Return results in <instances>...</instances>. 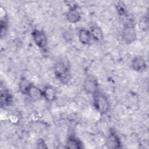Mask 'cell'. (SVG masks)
I'll return each mask as SVG.
<instances>
[{"label": "cell", "mask_w": 149, "mask_h": 149, "mask_svg": "<svg viewBox=\"0 0 149 149\" xmlns=\"http://www.w3.org/2000/svg\"><path fill=\"white\" fill-rule=\"evenodd\" d=\"M31 85V84L26 79H23L19 83L20 90L23 94H27Z\"/></svg>", "instance_id": "9a60e30c"}, {"label": "cell", "mask_w": 149, "mask_h": 149, "mask_svg": "<svg viewBox=\"0 0 149 149\" xmlns=\"http://www.w3.org/2000/svg\"><path fill=\"white\" fill-rule=\"evenodd\" d=\"M92 37L89 31L85 29H81L79 31V40L83 44L88 45L91 43Z\"/></svg>", "instance_id": "52a82bcc"}, {"label": "cell", "mask_w": 149, "mask_h": 149, "mask_svg": "<svg viewBox=\"0 0 149 149\" xmlns=\"http://www.w3.org/2000/svg\"><path fill=\"white\" fill-rule=\"evenodd\" d=\"M106 146L108 148H118L120 147V141L118 136L111 132L106 139Z\"/></svg>", "instance_id": "8992f818"}, {"label": "cell", "mask_w": 149, "mask_h": 149, "mask_svg": "<svg viewBox=\"0 0 149 149\" xmlns=\"http://www.w3.org/2000/svg\"><path fill=\"white\" fill-rule=\"evenodd\" d=\"M91 35L92 38L95 41H101L103 38V33L101 28L98 27H92L91 31Z\"/></svg>", "instance_id": "5bb4252c"}, {"label": "cell", "mask_w": 149, "mask_h": 149, "mask_svg": "<svg viewBox=\"0 0 149 149\" xmlns=\"http://www.w3.org/2000/svg\"><path fill=\"white\" fill-rule=\"evenodd\" d=\"M84 89L89 94H94L98 91V84L93 76H88L86 78L84 84Z\"/></svg>", "instance_id": "5b68a950"}, {"label": "cell", "mask_w": 149, "mask_h": 149, "mask_svg": "<svg viewBox=\"0 0 149 149\" xmlns=\"http://www.w3.org/2000/svg\"><path fill=\"white\" fill-rule=\"evenodd\" d=\"M67 147L69 148H81L83 147L81 142L75 137H70L66 142Z\"/></svg>", "instance_id": "4fadbf2b"}, {"label": "cell", "mask_w": 149, "mask_h": 149, "mask_svg": "<svg viewBox=\"0 0 149 149\" xmlns=\"http://www.w3.org/2000/svg\"><path fill=\"white\" fill-rule=\"evenodd\" d=\"M55 75L62 82H67L69 77V69L67 64L63 62H59L55 65Z\"/></svg>", "instance_id": "7a4b0ae2"}, {"label": "cell", "mask_w": 149, "mask_h": 149, "mask_svg": "<svg viewBox=\"0 0 149 149\" xmlns=\"http://www.w3.org/2000/svg\"><path fill=\"white\" fill-rule=\"evenodd\" d=\"M27 94L33 100H38L43 97V92L33 85L30 86Z\"/></svg>", "instance_id": "9c48e42d"}, {"label": "cell", "mask_w": 149, "mask_h": 149, "mask_svg": "<svg viewBox=\"0 0 149 149\" xmlns=\"http://www.w3.org/2000/svg\"><path fill=\"white\" fill-rule=\"evenodd\" d=\"M132 66L134 70L140 72L145 69L146 64L143 58L141 56H137L132 61Z\"/></svg>", "instance_id": "ba28073f"}, {"label": "cell", "mask_w": 149, "mask_h": 149, "mask_svg": "<svg viewBox=\"0 0 149 149\" xmlns=\"http://www.w3.org/2000/svg\"><path fill=\"white\" fill-rule=\"evenodd\" d=\"M42 92H43V97L48 101H52L56 98V91L54 88L51 87H46Z\"/></svg>", "instance_id": "7c38bea8"}, {"label": "cell", "mask_w": 149, "mask_h": 149, "mask_svg": "<svg viewBox=\"0 0 149 149\" xmlns=\"http://www.w3.org/2000/svg\"><path fill=\"white\" fill-rule=\"evenodd\" d=\"M93 103L96 110L101 113H105L109 110V102L107 97L102 93L97 91L94 94Z\"/></svg>", "instance_id": "6da1fadb"}, {"label": "cell", "mask_w": 149, "mask_h": 149, "mask_svg": "<svg viewBox=\"0 0 149 149\" xmlns=\"http://www.w3.org/2000/svg\"><path fill=\"white\" fill-rule=\"evenodd\" d=\"M80 15L78 10L75 8H70L67 13V19L70 23H75L80 20Z\"/></svg>", "instance_id": "30bf717a"}, {"label": "cell", "mask_w": 149, "mask_h": 149, "mask_svg": "<svg viewBox=\"0 0 149 149\" xmlns=\"http://www.w3.org/2000/svg\"><path fill=\"white\" fill-rule=\"evenodd\" d=\"M122 36L124 40L128 43H131L135 40L136 37V31L131 23H126L122 32Z\"/></svg>", "instance_id": "277c9868"}, {"label": "cell", "mask_w": 149, "mask_h": 149, "mask_svg": "<svg viewBox=\"0 0 149 149\" xmlns=\"http://www.w3.org/2000/svg\"><path fill=\"white\" fill-rule=\"evenodd\" d=\"M12 101L11 95L5 90L2 91L1 93V106L2 107L9 105Z\"/></svg>", "instance_id": "8fae6325"}, {"label": "cell", "mask_w": 149, "mask_h": 149, "mask_svg": "<svg viewBox=\"0 0 149 149\" xmlns=\"http://www.w3.org/2000/svg\"><path fill=\"white\" fill-rule=\"evenodd\" d=\"M32 36L34 42L39 48L44 49L46 47L47 44V37L42 31L34 30L32 32Z\"/></svg>", "instance_id": "3957f363"}]
</instances>
